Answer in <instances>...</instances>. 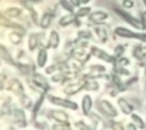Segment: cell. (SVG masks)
Returning <instances> with one entry per match:
<instances>
[{
    "instance_id": "obj_12",
    "label": "cell",
    "mask_w": 146,
    "mask_h": 130,
    "mask_svg": "<svg viewBox=\"0 0 146 130\" xmlns=\"http://www.w3.org/2000/svg\"><path fill=\"white\" fill-rule=\"evenodd\" d=\"M0 58H1L2 60H5L7 64L11 65V66H15V65H16V63H15V60L13 59L11 55L9 54V51L7 50V48H6L5 46H2V44H0Z\"/></svg>"
},
{
    "instance_id": "obj_6",
    "label": "cell",
    "mask_w": 146,
    "mask_h": 130,
    "mask_svg": "<svg viewBox=\"0 0 146 130\" xmlns=\"http://www.w3.org/2000/svg\"><path fill=\"white\" fill-rule=\"evenodd\" d=\"M114 33H115V35L123 38V39H137L138 32H133L132 30H130L125 26H116L114 29Z\"/></svg>"
},
{
    "instance_id": "obj_2",
    "label": "cell",
    "mask_w": 146,
    "mask_h": 130,
    "mask_svg": "<svg viewBox=\"0 0 146 130\" xmlns=\"http://www.w3.org/2000/svg\"><path fill=\"white\" fill-rule=\"evenodd\" d=\"M114 10H115V13L117 14V16H120L124 22H127L130 26H132L133 29H136V30H139V31H144L145 29H146V26L138 19V18H136V17H133L132 15H130L128 11H125L124 9H121V8H116V7H114Z\"/></svg>"
},
{
    "instance_id": "obj_30",
    "label": "cell",
    "mask_w": 146,
    "mask_h": 130,
    "mask_svg": "<svg viewBox=\"0 0 146 130\" xmlns=\"http://www.w3.org/2000/svg\"><path fill=\"white\" fill-rule=\"evenodd\" d=\"M71 2V5L74 7V8H79L81 6V0H68Z\"/></svg>"
},
{
    "instance_id": "obj_32",
    "label": "cell",
    "mask_w": 146,
    "mask_h": 130,
    "mask_svg": "<svg viewBox=\"0 0 146 130\" xmlns=\"http://www.w3.org/2000/svg\"><path fill=\"white\" fill-rule=\"evenodd\" d=\"M51 80H52V81H59V80H60V75H52Z\"/></svg>"
},
{
    "instance_id": "obj_20",
    "label": "cell",
    "mask_w": 146,
    "mask_h": 130,
    "mask_svg": "<svg viewBox=\"0 0 146 130\" xmlns=\"http://www.w3.org/2000/svg\"><path fill=\"white\" fill-rule=\"evenodd\" d=\"M33 81H34V83L36 86H39V87H41L43 89H48V87H49L48 83H47V81H46V79L42 75H40V74H35Z\"/></svg>"
},
{
    "instance_id": "obj_29",
    "label": "cell",
    "mask_w": 146,
    "mask_h": 130,
    "mask_svg": "<svg viewBox=\"0 0 146 130\" xmlns=\"http://www.w3.org/2000/svg\"><path fill=\"white\" fill-rule=\"evenodd\" d=\"M137 40H139V41L146 43V33H144V32H138V33H137Z\"/></svg>"
},
{
    "instance_id": "obj_10",
    "label": "cell",
    "mask_w": 146,
    "mask_h": 130,
    "mask_svg": "<svg viewBox=\"0 0 146 130\" xmlns=\"http://www.w3.org/2000/svg\"><path fill=\"white\" fill-rule=\"evenodd\" d=\"M76 15L75 13H68L64 16H62L59 19H58V25L60 27H66V26H70L71 24H73L76 19Z\"/></svg>"
},
{
    "instance_id": "obj_25",
    "label": "cell",
    "mask_w": 146,
    "mask_h": 130,
    "mask_svg": "<svg viewBox=\"0 0 146 130\" xmlns=\"http://www.w3.org/2000/svg\"><path fill=\"white\" fill-rule=\"evenodd\" d=\"M121 5H122V7H123L124 9H131V8L135 7L133 0H122Z\"/></svg>"
},
{
    "instance_id": "obj_1",
    "label": "cell",
    "mask_w": 146,
    "mask_h": 130,
    "mask_svg": "<svg viewBox=\"0 0 146 130\" xmlns=\"http://www.w3.org/2000/svg\"><path fill=\"white\" fill-rule=\"evenodd\" d=\"M48 100L55 105L58 106L60 108H66V109H71V111H78L80 108V106L78 105L76 101L71 100L68 98H63V97H58V96H52V95H48L47 96Z\"/></svg>"
},
{
    "instance_id": "obj_28",
    "label": "cell",
    "mask_w": 146,
    "mask_h": 130,
    "mask_svg": "<svg viewBox=\"0 0 146 130\" xmlns=\"http://www.w3.org/2000/svg\"><path fill=\"white\" fill-rule=\"evenodd\" d=\"M27 9L30 10V13H31V16H32L33 21H34L35 23H38V15H36V11H35L32 7H27Z\"/></svg>"
},
{
    "instance_id": "obj_5",
    "label": "cell",
    "mask_w": 146,
    "mask_h": 130,
    "mask_svg": "<svg viewBox=\"0 0 146 130\" xmlns=\"http://www.w3.org/2000/svg\"><path fill=\"white\" fill-rule=\"evenodd\" d=\"M92 107H94V99H92V97L89 94H86L82 97L81 105H80V108L82 111V114L86 115V116L89 115L90 112H91V109H92Z\"/></svg>"
},
{
    "instance_id": "obj_37",
    "label": "cell",
    "mask_w": 146,
    "mask_h": 130,
    "mask_svg": "<svg viewBox=\"0 0 146 130\" xmlns=\"http://www.w3.org/2000/svg\"><path fill=\"white\" fill-rule=\"evenodd\" d=\"M1 18H2V16H1V14H0V25H1Z\"/></svg>"
},
{
    "instance_id": "obj_15",
    "label": "cell",
    "mask_w": 146,
    "mask_h": 130,
    "mask_svg": "<svg viewBox=\"0 0 146 130\" xmlns=\"http://www.w3.org/2000/svg\"><path fill=\"white\" fill-rule=\"evenodd\" d=\"M130 119H131V122H132L138 129H144V127H145V120H143V117H141L139 114L132 112V113L130 114Z\"/></svg>"
},
{
    "instance_id": "obj_18",
    "label": "cell",
    "mask_w": 146,
    "mask_h": 130,
    "mask_svg": "<svg viewBox=\"0 0 146 130\" xmlns=\"http://www.w3.org/2000/svg\"><path fill=\"white\" fill-rule=\"evenodd\" d=\"M22 13V9L21 8H17V7H10L8 9L5 10V16L9 17V18H15V17H18Z\"/></svg>"
},
{
    "instance_id": "obj_33",
    "label": "cell",
    "mask_w": 146,
    "mask_h": 130,
    "mask_svg": "<svg viewBox=\"0 0 146 130\" xmlns=\"http://www.w3.org/2000/svg\"><path fill=\"white\" fill-rule=\"evenodd\" d=\"M3 79H5V78H3V74H0V90L2 89V86H3V84H2V80H3Z\"/></svg>"
},
{
    "instance_id": "obj_22",
    "label": "cell",
    "mask_w": 146,
    "mask_h": 130,
    "mask_svg": "<svg viewBox=\"0 0 146 130\" xmlns=\"http://www.w3.org/2000/svg\"><path fill=\"white\" fill-rule=\"evenodd\" d=\"M59 5H60V7L65 10V11H67V13H75L74 11V7L71 5V2L68 1V0H59Z\"/></svg>"
},
{
    "instance_id": "obj_7",
    "label": "cell",
    "mask_w": 146,
    "mask_h": 130,
    "mask_svg": "<svg viewBox=\"0 0 146 130\" xmlns=\"http://www.w3.org/2000/svg\"><path fill=\"white\" fill-rule=\"evenodd\" d=\"M116 103H117V107H119V109L122 112V114H124V115H130V114L133 112V106H132L125 98L119 97L117 100H116Z\"/></svg>"
},
{
    "instance_id": "obj_21",
    "label": "cell",
    "mask_w": 146,
    "mask_h": 130,
    "mask_svg": "<svg viewBox=\"0 0 146 130\" xmlns=\"http://www.w3.org/2000/svg\"><path fill=\"white\" fill-rule=\"evenodd\" d=\"M27 46H29V49L30 51H33L36 47H38V35L36 34H31L29 36V42H27Z\"/></svg>"
},
{
    "instance_id": "obj_31",
    "label": "cell",
    "mask_w": 146,
    "mask_h": 130,
    "mask_svg": "<svg viewBox=\"0 0 146 130\" xmlns=\"http://www.w3.org/2000/svg\"><path fill=\"white\" fill-rule=\"evenodd\" d=\"M125 130H137V127L131 122V123H128V124H127Z\"/></svg>"
},
{
    "instance_id": "obj_19",
    "label": "cell",
    "mask_w": 146,
    "mask_h": 130,
    "mask_svg": "<svg viewBox=\"0 0 146 130\" xmlns=\"http://www.w3.org/2000/svg\"><path fill=\"white\" fill-rule=\"evenodd\" d=\"M1 25L6 26V27H10V29H15V30H19V31H23V32H24L23 26H21V25H18V24H16V23L10 22V21H9V19H7L6 17H2V18H1Z\"/></svg>"
},
{
    "instance_id": "obj_17",
    "label": "cell",
    "mask_w": 146,
    "mask_h": 130,
    "mask_svg": "<svg viewBox=\"0 0 146 130\" xmlns=\"http://www.w3.org/2000/svg\"><path fill=\"white\" fill-rule=\"evenodd\" d=\"M51 19H52V15L49 14V13H44L42 16H41V19H40V23L39 25L41 26V29L46 30L50 26V23H51Z\"/></svg>"
},
{
    "instance_id": "obj_36",
    "label": "cell",
    "mask_w": 146,
    "mask_h": 130,
    "mask_svg": "<svg viewBox=\"0 0 146 130\" xmlns=\"http://www.w3.org/2000/svg\"><path fill=\"white\" fill-rule=\"evenodd\" d=\"M144 130H146V120H145V127H144Z\"/></svg>"
},
{
    "instance_id": "obj_26",
    "label": "cell",
    "mask_w": 146,
    "mask_h": 130,
    "mask_svg": "<svg viewBox=\"0 0 146 130\" xmlns=\"http://www.w3.org/2000/svg\"><path fill=\"white\" fill-rule=\"evenodd\" d=\"M116 60H117L119 66H121V67H123L124 65H129V64H130L129 58H125V57H119Z\"/></svg>"
},
{
    "instance_id": "obj_23",
    "label": "cell",
    "mask_w": 146,
    "mask_h": 130,
    "mask_svg": "<svg viewBox=\"0 0 146 130\" xmlns=\"http://www.w3.org/2000/svg\"><path fill=\"white\" fill-rule=\"evenodd\" d=\"M9 40L11 43L14 44H18L21 41H22V34L17 33V32H13L9 34Z\"/></svg>"
},
{
    "instance_id": "obj_16",
    "label": "cell",
    "mask_w": 146,
    "mask_h": 130,
    "mask_svg": "<svg viewBox=\"0 0 146 130\" xmlns=\"http://www.w3.org/2000/svg\"><path fill=\"white\" fill-rule=\"evenodd\" d=\"M90 14H91V7L89 6H80L79 8H76V11H75V15L78 18L88 17Z\"/></svg>"
},
{
    "instance_id": "obj_3",
    "label": "cell",
    "mask_w": 146,
    "mask_h": 130,
    "mask_svg": "<svg viewBox=\"0 0 146 130\" xmlns=\"http://www.w3.org/2000/svg\"><path fill=\"white\" fill-rule=\"evenodd\" d=\"M98 109L107 117H116L119 115L116 107L111 101H108L107 99H99L98 100Z\"/></svg>"
},
{
    "instance_id": "obj_8",
    "label": "cell",
    "mask_w": 146,
    "mask_h": 130,
    "mask_svg": "<svg viewBox=\"0 0 146 130\" xmlns=\"http://www.w3.org/2000/svg\"><path fill=\"white\" fill-rule=\"evenodd\" d=\"M90 22L95 23V24H100L103 22H105L107 18H108V14L106 11H103V10H97V11H91V14L88 16Z\"/></svg>"
},
{
    "instance_id": "obj_4",
    "label": "cell",
    "mask_w": 146,
    "mask_h": 130,
    "mask_svg": "<svg viewBox=\"0 0 146 130\" xmlns=\"http://www.w3.org/2000/svg\"><path fill=\"white\" fill-rule=\"evenodd\" d=\"M90 54H91L94 57H96V58H98V59H100V60H104L105 63L113 64V63H115V60H116L115 56L107 54L105 50L99 49V48L96 47V46H91V47H90Z\"/></svg>"
},
{
    "instance_id": "obj_34",
    "label": "cell",
    "mask_w": 146,
    "mask_h": 130,
    "mask_svg": "<svg viewBox=\"0 0 146 130\" xmlns=\"http://www.w3.org/2000/svg\"><path fill=\"white\" fill-rule=\"evenodd\" d=\"M90 1L91 0H81V5H88V3H90Z\"/></svg>"
},
{
    "instance_id": "obj_13",
    "label": "cell",
    "mask_w": 146,
    "mask_h": 130,
    "mask_svg": "<svg viewBox=\"0 0 146 130\" xmlns=\"http://www.w3.org/2000/svg\"><path fill=\"white\" fill-rule=\"evenodd\" d=\"M48 62V52L44 48H41L39 51H38V55H36V64L39 67H44L46 64Z\"/></svg>"
},
{
    "instance_id": "obj_14",
    "label": "cell",
    "mask_w": 146,
    "mask_h": 130,
    "mask_svg": "<svg viewBox=\"0 0 146 130\" xmlns=\"http://www.w3.org/2000/svg\"><path fill=\"white\" fill-rule=\"evenodd\" d=\"M52 113V117L60 122V123H66L68 121V115L64 112V111H60V109H55V111H51Z\"/></svg>"
},
{
    "instance_id": "obj_27",
    "label": "cell",
    "mask_w": 146,
    "mask_h": 130,
    "mask_svg": "<svg viewBox=\"0 0 146 130\" xmlns=\"http://www.w3.org/2000/svg\"><path fill=\"white\" fill-rule=\"evenodd\" d=\"M75 125H76V127H78L80 130H90V128H89V127H88V125H87V124H86L83 121H82V122H81V121L76 122V124H75Z\"/></svg>"
},
{
    "instance_id": "obj_35",
    "label": "cell",
    "mask_w": 146,
    "mask_h": 130,
    "mask_svg": "<svg viewBox=\"0 0 146 130\" xmlns=\"http://www.w3.org/2000/svg\"><path fill=\"white\" fill-rule=\"evenodd\" d=\"M141 2H143V5H144L145 8H146V0H141Z\"/></svg>"
},
{
    "instance_id": "obj_24",
    "label": "cell",
    "mask_w": 146,
    "mask_h": 130,
    "mask_svg": "<svg viewBox=\"0 0 146 130\" xmlns=\"http://www.w3.org/2000/svg\"><path fill=\"white\" fill-rule=\"evenodd\" d=\"M14 117H15V120H16L17 122H23V123H25V114H24V112H23L22 109H16V111L14 112Z\"/></svg>"
},
{
    "instance_id": "obj_9",
    "label": "cell",
    "mask_w": 146,
    "mask_h": 130,
    "mask_svg": "<svg viewBox=\"0 0 146 130\" xmlns=\"http://www.w3.org/2000/svg\"><path fill=\"white\" fill-rule=\"evenodd\" d=\"M84 83H86V82L79 81V82H75V83H73V84H70V86H67V87L64 89V94L67 95V96H72V95L78 94L80 90L84 89Z\"/></svg>"
},
{
    "instance_id": "obj_11",
    "label": "cell",
    "mask_w": 146,
    "mask_h": 130,
    "mask_svg": "<svg viewBox=\"0 0 146 130\" xmlns=\"http://www.w3.org/2000/svg\"><path fill=\"white\" fill-rule=\"evenodd\" d=\"M59 42H60V38H59V34L57 31L52 30L50 33H49V38H48V44L50 48L52 49H57L58 46H59Z\"/></svg>"
}]
</instances>
